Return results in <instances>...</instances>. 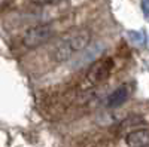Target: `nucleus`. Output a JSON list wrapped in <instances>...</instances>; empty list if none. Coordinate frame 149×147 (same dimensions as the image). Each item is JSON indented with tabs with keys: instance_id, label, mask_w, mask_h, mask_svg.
<instances>
[{
	"instance_id": "nucleus-6",
	"label": "nucleus",
	"mask_w": 149,
	"mask_h": 147,
	"mask_svg": "<svg viewBox=\"0 0 149 147\" xmlns=\"http://www.w3.org/2000/svg\"><path fill=\"white\" fill-rule=\"evenodd\" d=\"M142 125H143V117H140V116H130L121 124L119 129H128V132H131L134 129H140Z\"/></svg>"
},
{
	"instance_id": "nucleus-1",
	"label": "nucleus",
	"mask_w": 149,
	"mask_h": 147,
	"mask_svg": "<svg viewBox=\"0 0 149 147\" xmlns=\"http://www.w3.org/2000/svg\"><path fill=\"white\" fill-rule=\"evenodd\" d=\"M91 42V33L85 28L73 30L67 34H64L61 40L57 43V46L51 52V59L57 64H63L69 61L73 55H76L82 51H85L90 46Z\"/></svg>"
},
{
	"instance_id": "nucleus-2",
	"label": "nucleus",
	"mask_w": 149,
	"mask_h": 147,
	"mask_svg": "<svg viewBox=\"0 0 149 147\" xmlns=\"http://www.w3.org/2000/svg\"><path fill=\"white\" fill-rule=\"evenodd\" d=\"M112 70H113V59L112 58H100L93 63L85 73L82 82V89H91L98 85H102L104 80L109 79Z\"/></svg>"
},
{
	"instance_id": "nucleus-5",
	"label": "nucleus",
	"mask_w": 149,
	"mask_h": 147,
	"mask_svg": "<svg viewBox=\"0 0 149 147\" xmlns=\"http://www.w3.org/2000/svg\"><path fill=\"white\" fill-rule=\"evenodd\" d=\"M127 147H149V131L145 128L134 129L125 135Z\"/></svg>"
},
{
	"instance_id": "nucleus-7",
	"label": "nucleus",
	"mask_w": 149,
	"mask_h": 147,
	"mask_svg": "<svg viewBox=\"0 0 149 147\" xmlns=\"http://www.w3.org/2000/svg\"><path fill=\"white\" fill-rule=\"evenodd\" d=\"M31 2L37 6H49V5H57L63 0H31Z\"/></svg>"
},
{
	"instance_id": "nucleus-3",
	"label": "nucleus",
	"mask_w": 149,
	"mask_h": 147,
	"mask_svg": "<svg viewBox=\"0 0 149 147\" xmlns=\"http://www.w3.org/2000/svg\"><path fill=\"white\" fill-rule=\"evenodd\" d=\"M52 34L54 30L51 24H37V26H33L29 30H26V33L22 36V45L29 49L39 48L46 42H49Z\"/></svg>"
},
{
	"instance_id": "nucleus-4",
	"label": "nucleus",
	"mask_w": 149,
	"mask_h": 147,
	"mask_svg": "<svg viewBox=\"0 0 149 147\" xmlns=\"http://www.w3.org/2000/svg\"><path fill=\"white\" fill-rule=\"evenodd\" d=\"M128 97H130V86L127 83H124V85H121V86H118L113 92H110V95L107 97V100H106V106L109 108L121 107L124 103L127 101Z\"/></svg>"
}]
</instances>
